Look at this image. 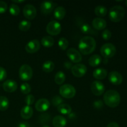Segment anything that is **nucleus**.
<instances>
[{"label": "nucleus", "instance_id": "f257e3e1", "mask_svg": "<svg viewBox=\"0 0 127 127\" xmlns=\"http://www.w3.org/2000/svg\"><path fill=\"white\" fill-rule=\"evenodd\" d=\"M96 48V42L93 37L90 36L83 37L78 44V48L83 55L91 54Z\"/></svg>", "mask_w": 127, "mask_h": 127}, {"label": "nucleus", "instance_id": "f03ea898", "mask_svg": "<svg viewBox=\"0 0 127 127\" xmlns=\"http://www.w3.org/2000/svg\"><path fill=\"white\" fill-rule=\"evenodd\" d=\"M104 101L107 106L116 107L120 103V94L115 90L107 91L104 95Z\"/></svg>", "mask_w": 127, "mask_h": 127}, {"label": "nucleus", "instance_id": "7ed1b4c3", "mask_svg": "<svg viewBox=\"0 0 127 127\" xmlns=\"http://www.w3.org/2000/svg\"><path fill=\"white\" fill-rule=\"evenodd\" d=\"M125 15V10L121 6H114L109 11V17L111 21L119 22L124 19Z\"/></svg>", "mask_w": 127, "mask_h": 127}, {"label": "nucleus", "instance_id": "20e7f679", "mask_svg": "<svg viewBox=\"0 0 127 127\" xmlns=\"http://www.w3.org/2000/svg\"><path fill=\"white\" fill-rule=\"evenodd\" d=\"M76 93L75 88L71 84H63L60 88V94L65 99H71L76 95Z\"/></svg>", "mask_w": 127, "mask_h": 127}, {"label": "nucleus", "instance_id": "39448f33", "mask_svg": "<svg viewBox=\"0 0 127 127\" xmlns=\"http://www.w3.org/2000/svg\"><path fill=\"white\" fill-rule=\"evenodd\" d=\"M33 76V70L29 65L22 64L19 70V76L22 81H27L31 79Z\"/></svg>", "mask_w": 127, "mask_h": 127}, {"label": "nucleus", "instance_id": "423d86ee", "mask_svg": "<svg viewBox=\"0 0 127 127\" xmlns=\"http://www.w3.org/2000/svg\"><path fill=\"white\" fill-rule=\"evenodd\" d=\"M116 52V47L110 43H105L100 48V53L105 58H112L115 55Z\"/></svg>", "mask_w": 127, "mask_h": 127}, {"label": "nucleus", "instance_id": "0eeeda50", "mask_svg": "<svg viewBox=\"0 0 127 127\" xmlns=\"http://www.w3.org/2000/svg\"><path fill=\"white\" fill-rule=\"evenodd\" d=\"M46 31L47 33L51 35H57L61 32L62 26L58 21H52L47 24Z\"/></svg>", "mask_w": 127, "mask_h": 127}, {"label": "nucleus", "instance_id": "6e6552de", "mask_svg": "<svg viewBox=\"0 0 127 127\" xmlns=\"http://www.w3.org/2000/svg\"><path fill=\"white\" fill-rule=\"evenodd\" d=\"M87 67L83 64H77L72 66L71 73L75 77L81 78L87 73Z\"/></svg>", "mask_w": 127, "mask_h": 127}, {"label": "nucleus", "instance_id": "1a4fd4ad", "mask_svg": "<svg viewBox=\"0 0 127 127\" xmlns=\"http://www.w3.org/2000/svg\"><path fill=\"white\" fill-rule=\"evenodd\" d=\"M91 91L95 95L100 96L104 94L105 91V86L100 81H94L91 84Z\"/></svg>", "mask_w": 127, "mask_h": 127}, {"label": "nucleus", "instance_id": "9d476101", "mask_svg": "<svg viewBox=\"0 0 127 127\" xmlns=\"http://www.w3.org/2000/svg\"><path fill=\"white\" fill-rule=\"evenodd\" d=\"M67 57L73 63H79L82 60V55L80 52L75 48H69L66 52Z\"/></svg>", "mask_w": 127, "mask_h": 127}, {"label": "nucleus", "instance_id": "9b49d317", "mask_svg": "<svg viewBox=\"0 0 127 127\" xmlns=\"http://www.w3.org/2000/svg\"><path fill=\"white\" fill-rule=\"evenodd\" d=\"M24 16L29 20H32L37 16L36 8L32 4H26L23 8Z\"/></svg>", "mask_w": 127, "mask_h": 127}, {"label": "nucleus", "instance_id": "f8f14e48", "mask_svg": "<svg viewBox=\"0 0 127 127\" xmlns=\"http://www.w3.org/2000/svg\"><path fill=\"white\" fill-rule=\"evenodd\" d=\"M40 44L37 39H33L29 41L26 45V50L29 53H34L39 50Z\"/></svg>", "mask_w": 127, "mask_h": 127}, {"label": "nucleus", "instance_id": "ddd939ff", "mask_svg": "<svg viewBox=\"0 0 127 127\" xmlns=\"http://www.w3.org/2000/svg\"><path fill=\"white\" fill-rule=\"evenodd\" d=\"M109 80L114 85H120L123 82V76L118 71H112L108 75Z\"/></svg>", "mask_w": 127, "mask_h": 127}, {"label": "nucleus", "instance_id": "4468645a", "mask_svg": "<svg viewBox=\"0 0 127 127\" xmlns=\"http://www.w3.org/2000/svg\"><path fill=\"white\" fill-rule=\"evenodd\" d=\"M55 6L56 4L52 1H43L40 5V10L44 14H49L55 9Z\"/></svg>", "mask_w": 127, "mask_h": 127}, {"label": "nucleus", "instance_id": "2eb2a0df", "mask_svg": "<svg viewBox=\"0 0 127 127\" xmlns=\"http://www.w3.org/2000/svg\"><path fill=\"white\" fill-rule=\"evenodd\" d=\"M50 105V102L48 101V100H47V99H45V98H42V99L37 100L35 105V107L37 111L43 112L47 111L49 109Z\"/></svg>", "mask_w": 127, "mask_h": 127}, {"label": "nucleus", "instance_id": "dca6fc26", "mask_svg": "<svg viewBox=\"0 0 127 127\" xmlns=\"http://www.w3.org/2000/svg\"><path fill=\"white\" fill-rule=\"evenodd\" d=\"M2 88L6 92L13 93L17 90V84L15 81L12 80V79H8L2 84Z\"/></svg>", "mask_w": 127, "mask_h": 127}, {"label": "nucleus", "instance_id": "f3484780", "mask_svg": "<svg viewBox=\"0 0 127 127\" xmlns=\"http://www.w3.org/2000/svg\"><path fill=\"white\" fill-rule=\"evenodd\" d=\"M92 25L95 30L101 31V30L104 29L106 27L107 22L104 19L97 17V18H95L93 20V22H92Z\"/></svg>", "mask_w": 127, "mask_h": 127}, {"label": "nucleus", "instance_id": "a211bd4d", "mask_svg": "<svg viewBox=\"0 0 127 127\" xmlns=\"http://www.w3.org/2000/svg\"><path fill=\"white\" fill-rule=\"evenodd\" d=\"M33 109L29 105H26L24 107L21 111V116L22 119L25 120H28L32 117L33 115Z\"/></svg>", "mask_w": 127, "mask_h": 127}, {"label": "nucleus", "instance_id": "6ab92c4d", "mask_svg": "<svg viewBox=\"0 0 127 127\" xmlns=\"http://www.w3.org/2000/svg\"><path fill=\"white\" fill-rule=\"evenodd\" d=\"M93 76L96 79H105L107 76V71L104 68H99L95 69L93 71Z\"/></svg>", "mask_w": 127, "mask_h": 127}, {"label": "nucleus", "instance_id": "aec40b11", "mask_svg": "<svg viewBox=\"0 0 127 127\" xmlns=\"http://www.w3.org/2000/svg\"><path fill=\"white\" fill-rule=\"evenodd\" d=\"M66 124V119L62 115H57L53 119V125L54 127H64Z\"/></svg>", "mask_w": 127, "mask_h": 127}, {"label": "nucleus", "instance_id": "412c9836", "mask_svg": "<svg viewBox=\"0 0 127 127\" xmlns=\"http://www.w3.org/2000/svg\"><path fill=\"white\" fill-rule=\"evenodd\" d=\"M53 15L57 19L62 20L66 15L65 9L62 6H58L54 9Z\"/></svg>", "mask_w": 127, "mask_h": 127}, {"label": "nucleus", "instance_id": "4be33fe9", "mask_svg": "<svg viewBox=\"0 0 127 127\" xmlns=\"http://www.w3.org/2000/svg\"><path fill=\"white\" fill-rule=\"evenodd\" d=\"M102 59L100 55L97 54L93 55L89 58V64L91 66L96 67L102 63Z\"/></svg>", "mask_w": 127, "mask_h": 127}, {"label": "nucleus", "instance_id": "5701e85b", "mask_svg": "<svg viewBox=\"0 0 127 127\" xmlns=\"http://www.w3.org/2000/svg\"><path fill=\"white\" fill-rule=\"evenodd\" d=\"M58 111L63 115H69L71 113L72 109L68 104H62L58 107Z\"/></svg>", "mask_w": 127, "mask_h": 127}, {"label": "nucleus", "instance_id": "b1692460", "mask_svg": "<svg viewBox=\"0 0 127 127\" xmlns=\"http://www.w3.org/2000/svg\"><path fill=\"white\" fill-rule=\"evenodd\" d=\"M54 39L50 36H45L41 40V43L45 47H51L54 45Z\"/></svg>", "mask_w": 127, "mask_h": 127}, {"label": "nucleus", "instance_id": "393cba45", "mask_svg": "<svg viewBox=\"0 0 127 127\" xmlns=\"http://www.w3.org/2000/svg\"><path fill=\"white\" fill-rule=\"evenodd\" d=\"M55 64L50 60L46 61L42 64V69L45 73H50L54 69Z\"/></svg>", "mask_w": 127, "mask_h": 127}, {"label": "nucleus", "instance_id": "a878e982", "mask_svg": "<svg viewBox=\"0 0 127 127\" xmlns=\"http://www.w3.org/2000/svg\"><path fill=\"white\" fill-rule=\"evenodd\" d=\"M94 12L96 16H99V17H104V16H106L107 13V9L104 6L99 5L95 7Z\"/></svg>", "mask_w": 127, "mask_h": 127}, {"label": "nucleus", "instance_id": "bb28decb", "mask_svg": "<svg viewBox=\"0 0 127 127\" xmlns=\"http://www.w3.org/2000/svg\"><path fill=\"white\" fill-rule=\"evenodd\" d=\"M65 74L62 71L57 72L55 76V82L56 83V84H58V85H61L63 84L65 81Z\"/></svg>", "mask_w": 127, "mask_h": 127}, {"label": "nucleus", "instance_id": "cd10ccee", "mask_svg": "<svg viewBox=\"0 0 127 127\" xmlns=\"http://www.w3.org/2000/svg\"><path fill=\"white\" fill-rule=\"evenodd\" d=\"M9 105L8 99L5 96H0V110L5 111L7 110Z\"/></svg>", "mask_w": 127, "mask_h": 127}, {"label": "nucleus", "instance_id": "c85d7f7f", "mask_svg": "<svg viewBox=\"0 0 127 127\" xmlns=\"http://www.w3.org/2000/svg\"><path fill=\"white\" fill-rule=\"evenodd\" d=\"M31 27V23L30 21H27V20H23L21 21L19 24L18 27L20 31H23V32H26L29 31Z\"/></svg>", "mask_w": 127, "mask_h": 127}, {"label": "nucleus", "instance_id": "c756f323", "mask_svg": "<svg viewBox=\"0 0 127 127\" xmlns=\"http://www.w3.org/2000/svg\"><path fill=\"white\" fill-rule=\"evenodd\" d=\"M58 44L60 49L62 50H65L67 49L68 45H69V42H68V40L64 37H62L60 38V40L58 42Z\"/></svg>", "mask_w": 127, "mask_h": 127}, {"label": "nucleus", "instance_id": "7c9ffc66", "mask_svg": "<svg viewBox=\"0 0 127 127\" xmlns=\"http://www.w3.org/2000/svg\"><path fill=\"white\" fill-rule=\"evenodd\" d=\"M9 11L10 14H11L12 16H16L17 15H19L20 12V8L19 7L18 5H17L16 4H11L9 6Z\"/></svg>", "mask_w": 127, "mask_h": 127}, {"label": "nucleus", "instance_id": "2f4dec72", "mask_svg": "<svg viewBox=\"0 0 127 127\" xmlns=\"http://www.w3.org/2000/svg\"><path fill=\"white\" fill-rule=\"evenodd\" d=\"M20 89H21V93L24 94H27L31 93V87L29 84L25 83L21 84V87H20Z\"/></svg>", "mask_w": 127, "mask_h": 127}, {"label": "nucleus", "instance_id": "473e14b6", "mask_svg": "<svg viewBox=\"0 0 127 127\" xmlns=\"http://www.w3.org/2000/svg\"><path fill=\"white\" fill-rule=\"evenodd\" d=\"M81 31L83 33L88 34V33H91L93 32V29L88 24H84L81 27Z\"/></svg>", "mask_w": 127, "mask_h": 127}, {"label": "nucleus", "instance_id": "72a5a7b5", "mask_svg": "<svg viewBox=\"0 0 127 127\" xmlns=\"http://www.w3.org/2000/svg\"><path fill=\"white\" fill-rule=\"evenodd\" d=\"M63 100L62 99V98L59 95H55V97H53V99H52V104H53L54 106H57L58 107L60 105H61L62 104H63Z\"/></svg>", "mask_w": 127, "mask_h": 127}, {"label": "nucleus", "instance_id": "f704fd0d", "mask_svg": "<svg viewBox=\"0 0 127 127\" xmlns=\"http://www.w3.org/2000/svg\"><path fill=\"white\" fill-rule=\"evenodd\" d=\"M51 117L48 114H43L40 116L39 121L41 124H46V123L49 122L50 120Z\"/></svg>", "mask_w": 127, "mask_h": 127}, {"label": "nucleus", "instance_id": "c9c22d12", "mask_svg": "<svg viewBox=\"0 0 127 127\" xmlns=\"http://www.w3.org/2000/svg\"><path fill=\"white\" fill-rule=\"evenodd\" d=\"M102 37L105 40H109L112 37V32L109 29H105L102 33Z\"/></svg>", "mask_w": 127, "mask_h": 127}, {"label": "nucleus", "instance_id": "e433bc0d", "mask_svg": "<svg viewBox=\"0 0 127 127\" xmlns=\"http://www.w3.org/2000/svg\"><path fill=\"white\" fill-rule=\"evenodd\" d=\"M35 101V97L32 94H29L26 96V99H25V102H26V104L27 105H31L32 104H33Z\"/></svg>", "mask_w": 127, "mask_h": 127}, {"label": "nucleus", "instance_id": "4c0bfd02", "mask_svg": "<svg viewBox=\"0 0 127 127\" xmlns=\"http://www.w3.org/2000/svg\"><path fill=\"white\" fill-rule=\"evenodd\" d=\"M7 77V72L2 67H0V81L4 80Z\"/></svg>", "mask_w": 127, "mask_h": 127}, {"label": "nucleus", "instance_id": "58836bf2", "mask_svg": "<svg viewBox=\"0 0 127 127\" xmlns=\"http://www.w3.org/2000/svg\"><path fill=\"white\" fill-rule=\"evenodd\" d=\"M7 9V4L4 1H0V14L4 13Z\"/></svg>", "mask_w": 127, "mask_h": 127}, {"label": "nucleus", "instance_id": "ea45409f", "mask_svg": "<svg viewBox=\"0 0 127 127\" xmlns=\"http://www.w3.org/2000/svg\"><path fill=\"white\" fill-rule=\"evenodd\" d=\"M94 106L95 107L96 109H101L103 107V103L101 100H97V101H95L94 103Z\"/></svg>", "mask_w": 127, "mask_h": 127}, {"label": "nucleus", "instance_id": "a19ab883", "mask_svg": "<svg viewBox=\"0 0 127 127\" xmlns=\"http://www.w3.org/2000/svg\"><path fill=\"white\" fill-rule=\"evenodd\" d=\"M107 127H119V124H118L117 123L113 122L109 123V124L107 125Z\"/></svg>", "mask_w": 127, "mask_h": 127}, {"label": "nucleus", "instance_id": "79ce46f5", "mask_svg": "<svg viewBox=\"0 0 127 127\" xmlns=\"http://www.w3.org/2000/svg\"><path fill=\"white\" fill-rule=\"evenodd\" d=\"M18 127H30L29 124L27 122H21L20 124H19Z\"/></svg>", "mask_w": 127, "mask_h": 127}, {"label": "nucleus", "instance_id": "37998d69", "mask_svg": "<svg viewBox=\"0 0 127 127\" xmlns=\"http://www.w3.org/2000/svg\"><path fill=\"white\" fill-rule=\"evenodd\" d=\"M12 2H14V3H22V2H24V0H22V1H12Z\"/></svg>", "mask_w": 127, "mask_h": 127}, {"label": "nucleus", "instance_id": "c03bdc74", "mask_svg": "<svg viewBox=\"0 0 127 127\" xmlns=\"http://www.w3.org/2000/svg\"><path fill=\"white\" fill-rule=\"evenodd\" d=\"M50 127L49 126H48V125H43V127Z\"/></svg>", "mask_w": 127, "mask_h": 127}, {"label": "nucleus", "instance_id": "a18cd8bd", "mask_svg": "<svg viewBox=\"0 0 127 127\" xmlns=\"http://www.w3.org/2000/svg\"><path fill=\"white\" fill-rule=\"evenodd\" d=\"M125 4H126V6L127 7V1H125Z\"/></svg>", "mask_w": 127, "mask_h": 127}]
</instances>
